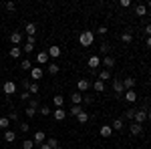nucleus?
<instances>
[{"label": "nucleus", "mask_w": 151, "mask_h": 149, "mask_svg": "<svg viewBox=\"0 0 151 149\" xmlns=\"http://www.w3.org/2000/svg\"><path fill=\"white\" fill-rule=\"evenodd\" d=\"M79 42H81V46H91L95 42V32H91V30H83L81 35H79Z\"/></svg>", "instance_id": "obj_1"}, {"label": "nucleus", "mask_w": 151, "mask_h": 149, "mask_svg": "<svg viewBox=\"0 0 151 149\" xmlns=\"http://www.w3.org/2000/svg\"><path fill=\"white\" fill-rule=\"evenodd\" d=\"M89 89H91V81H89V79H79V81H77V91H79V93L85 95Z\"/></svg>", "instance_id": "obj_2"}, {"label": "nucleus", "mask_w": 151, "mask_h": 149, "mask_svg": "<svg viewBox=\"0 0 151 149\" xmlns=\"http://www.w3.org/2000/svg\"><path fill=\"white\" fill-rule=\"evenodd\" d=\"M35 36H26V42H24V46H22V53H26V55H30L32 50H35Z\"/></svg>", "instance_id": "obj_3"}, {"label": "nucleus", "mask_w": 151, "mask_h": 149, "mask_svg": "<svg viewBox=\"0 0 151 149\" xmlns=\"http://www.w3.org/2000/svg\"><path fill=\"white\" fill-rule=\"evenodd\" d=\"M2 91H4V95H14L16 93V83L14 81H6L4 87H2Z\"/></svg>", "instance_id": "obj_4"}, {"label": "nucleus", "mask_w": 151, "mask_h": 149, "mask_svg": "<svg viewBox=\"0 0 151 149\" xmlns=\"http://www.w3.org/2000/svg\"><path fill=\"white\" fill-rule=\"evenodd\" d=\"M145 119H147V109L143 107V109H139V111L135 113V119H133V121H135V123H139V125H143V123H145Z\"/></svg>", "instance_id": "obj_5"}, {"label": "nucleus", "mask_w": 151, "mask_h": 149, "mask_svg": "<svg viewBox=\"0 0 151 149\" xmlns=\"http://www.w3.org/2000/svg\"><path fill=\"white\" fill-rule=\"evenodd\" d=\"M42 75H45V71L40 69V67H32V69H30V77H32V83L40 81V79H42Z\"/></svg>", "instance_id": "obj_6"}, {"label": "nucleus", "mask_w": 151, "mask_h": 149, "mask_svg": "<svg viewBox=\"0 0 151 149\" xmlns=\"http://www.w3.org/2000/svg\"><path fill=\"white\" fill-rule=\"evenodd\" d=\"M91 89H93L95 93H105V89H107V85H105L103 81H93V83H91Z\"/></svg>", "instance_id": "obj_7"}, {"label": "nucleus", "mask_w": 151, "mask_h": 149, "mask_svg": "<svg viewBox=\"0 0 151 149\" xmlns=\"http://www.w3.org/2000/svg\"><path fill=\"white\" fill-rule=\"evenodd\" d=\"M99 67H101V57L93 55V57L89 58V69H91V71H97Z\"/></svg>", "instance_id": "obj_8"}, {"label": "nucleus", "mask_w": 151, "mask_h": 149, "mask_svg": "<svg viewBox=\"0 0 151 149\" xmlns=\"http://www.w3.org/2000/svg\"><path fill=\"white\" fill-rule=\"evenodd\" d=\"M123 99H125L127 103H135V101H137V93H135V89L125 91V93H123Z\"/></svg>", "instance_id": "obj_9"}, {"label": "nucleus", "mask_w": 151, "mask_h": 149, "mask_svg": "<svg viewBox=\"0 0 151 149\" xmlns=\"http://www.w3.org/2000/svg\"><path fill=\"white\" fill-rule=\"evenodd\" d=\"M113 91H115L117 97H121L125 93V87H123V81H113Z\"/></svg>", "instance_id": "obj_10"}, {"label": "nucleus", "mask_w": 151, "mask_h": 149, "mask_svg": "<svg viewBox=\"0 0 151 149\" xmlns=\"http://www.w3.org/2000/svg\"><path fill=\"white\" fill-rule=\"evenodd\" d=\"M45 139H47L45 131H36L35 135H32V141H35V145H42V143H45Z\"/></svg>", "instance_id": "obj_11"}, {"label": "nucleus", "mask_w": 151, "mask_h": 149, "mask_svg": "<svg viewBox=\"0 0 151 149\" xmlns=\"http://www.w3.org/2000/svg\"><path fill=\"white\" fill-rule=\"evenodd\" d=\"M101 65H103L107 71H111L113 67H115V58L113 57H105V58H101Z\"/></svg>", "instance_id": "obj_12"}, {"label": "nucleus", "mask_w": 151, "mask_h": 149, "mask_svg": "<svg viewBox=\"0 0 151 149\" xmlns=\"http://www.w3.org/2000/svg\"><path fill=\"white\" fill-rule=\"evenodd\" d=\"M48 57L50 58H58L60 57V46H57V45H52V46H48Z\"/></svg>", "instance_id": "obj_13"}, {"label": "nucleus", "mask_w": 151, "mask_h": 149, "mask_svg": "<svg viewBox=\"0 0 151 149\" xmlns=\"http://www.w3.org/2000/svg\"><path fill=\"white\" fill-rule=\"evenodd\" d=\"M36 63H38V65H47L48 63V53L47 50H42V53L36 55Z\"/></svg>", "instance_id": "obj_14"}, {"label": "nucleus", "mask_w": 151, "mask_h": 149, "mask_svg": "<svg viewBox=\"0 0 151 149\" xmlns=\"http://www.w3.org/2000/svg\"><path fill=\"white\" fill-rule=\"evenodd\" d=\"M129 131H131V135H141L143 125H139V123H131V125H129Z\"/></svg>", "instance_id": "obj_15"}, {"label": "nucleus", "mask_w": 151, "mask_h": 149, "mask_svg": "<svg viewBox=\"0 0 151 149\" xmlns=\"http://www.w3.org/2000/svg\"><path fill=\"white\" fill-rule=\"evenodd\" d=\"M10 42L14 46H20V42H22V35H20V32H12L10 35Z\"/></svg>", "instance_id": "obj_16"}, {"label": "nucleus", "mask_w": 151, "mask_h": 149, "mask_svg": "<svg viewBox=\"0 0 151 149\" xmlns=\"http://www.w3.org/2000/svg\"><path fill=\"white\" fill-rule=\"evenodd\" d=\"M4 141H8V143L16 141V131H12V129H6V131H4Z\"/></svg>", "instance_id": "obj_17"}, {"label": "nucleus", "mask_w": 151, "mask_h": 149, "mask_svg": "<svg viewBox=\"0 0 151 149\" xmlns=\"http://www.w3.org/2000/svg\"><path fill=\"white\" fill-rule=\"evenodd\" d=\"M67 115H69V113H67V111H65L63 107H60V109H57V111H52V117H55L57 121H63V119H65Z\"/></svg>", "instance_id": "obj_18"}, {"label": "nucleus", "mask_w": 151, "mask_h": 149, "mask_svg": "<svg viewBox=\"0 0 151 149\" xmlns=\"http://www.w3.org/2000/svg\"><path fill=\"white\" fill-rule=\"evenodd\" d=\"M70 101H73V105H81L83 103V93L75 91L73 95H70Z\"/></svg>", "instance_id": "obj_19"}, {"label": "nucleus", "mask_w": 151, "mask_h": 149, "mask_svg": "<svg viewBox=\"0 0 151 149\" xmlns=\"http://www.w3.org/2000/svg\"><path fill=\"white\" fill-rule=\"evenodd\" d=\"M10 57L12 58H20L22 57V46H12L10 48Z\"/></svg>", "instance_id": "obj_20"}, {"label": "nucleus", "mask_w": 151, "mask_h": 149, "mask_svg": "<svg viewBox=\"0 0 151 149\" xmlns=\"http://www.w3.org/2000/svg\"><path fill=\"white\" fill-rule=\"evenodd\" d=\"M99 133H101L103 137H111V135H113V129H111V125H103L99 129Z\"/></svg>", "instance_id": "obj_21"}, {"label": "nucleus", "mask_w": 151, "mask_h": 149, "mask_svg": "<svg viewBox=\"0 0 151 149\" xmlns=\"http://www.w3.org/2000/svg\"><path fill=\"white\" fill-rule=\"evenodd\" d=\"M135 14L137 16H147V6L145 4H137L135 6Z\"/></svg>", "instance_id": "obj_22"}, {"label": "nucleus", "mask_w": 151, "mask_h": 149, "mask_svg": "<svg viewBox=\"0 0 151 149\" xmlns=\"http://www.w3.org/2000/svg\"><path fill=\"white\" fill-rule=\"evenodd\" d=\"M123 87H125V91H131V89L135 87V79H133V77H127V79L123 81Z\"/></svg>", "instance_id": "obj_23"}, {"label": "nucleus", "mask_w": 151, "mask_h": 149, "mask_svg": "<svg viewBox=\"0 0 151 149\" xmlns=\"http://www.w3.org/2000/svg\"><path fill=\"white\" fill-rule=\"evenodd\" d=\"M99 81H103V83H107V81H111V71L103 69L101 73H99Z\"/></svg>", "instance_id": "obj_24"}, {"label": "nucleus", "mask_w": 151, "mask_h": 149, "mask_svg": "<svg viewBox=\"0 0 151 149\" xmlns=\"http://www.w3.org/2000/svg\"><path fill=\"white\" fill-rule=\"evenodd\" d=\"M135 113H137V109H127V111L123 113V121H125V119L133 121V119H135Z\"/></svg>", "instance_id": "obj_25"}, {"label": "nucleus", "mask_w": 151, "mask_h": 149, "mask_svg": "<svg viewBox=\"0 0 151 149\" xmlns=\"http://www.w3.org/2000/svg\"><path fill=\"white\" fill-rule=\"evenodd\" d=\"M24 28H26V35L28 36H35V32H36V24L35 22H26Z\"/></svg>", "instance_id": "obj_26"}, {"label": "nucleus", "mask_w": 151, "mask_h": 149, "mask_svg": "<svg viewBox=\"0 0 151 149\" xmlns=\"http://www.w3.org/2000/svg\"><path fill=\"white\" fill-rule=\"evenodd\" d=\"M28 93H30V97H32V95H38V93H40L38 83H30V85H28Z\"/></svg>", "instance_id": "obj_27"}, {"label": "nucleus", "mask_w": 151, "mask_h": 149, "mask_svg": "<svg viewBox=\"0 0 151 149\" xmlns=\"http://www.w3.org/2000/svg\"><path fill=\"white\" fill-rule=\"evenodd\" d=\"M52 103L57 105V109H60V107L65 105V97H63V95H55V97H52Z\"/></svg>", "instance_id": "obj_28"}, {"label": "nucleus", "mask_w": 151, "mask_h": 149, "mask_svg": "<svg viewBox=\"0 0 151 149\" xmlns=\"http://www.w3.org/2000/svg\"><path fill=\"white\" fill-rule=\"evenodd\" d=\"M75 119H77V121H79V123H81V125H85V123H87V121H89V113H85V111H81V113L77 115V117H75Z\"/></svg>", "instance_id": "obj_29"}, {"label": "nucleus", "mask_w": 151, "mask_h": 149, "mask_svg": "<svg viewBox=\"0 0 151 149\" xmlns=\"http://www.w3.org/2000/svg\"><path fill=\"white\" fill-rule=\"evenodd\" d=\"M123 125H125V121H123V119H115V121H113V125H111V129H113V131H121Z\"/></svg>", "instance_id": "obj_30"}, {"label": "nucleus", "mask_w": 151, "mask_h": 149, "mask_svg": "<svg viewBox=\"0 0 151 149\" xmlns=\"http://www.w3.org/2000/svg\"><path fill=\"white\" fill-rule=\"evenodd\" d=\"M20 69H22V71H30V69H32V63H30V58H22V63H20Z\"/></svg>", "instance_id": "obj_31"}, {"label": "nucleus", "mask_w": 151, "mask_h": 149, "mask_svg": "<svg viewBox=\"0 0 151 149\" xmlns=\"http://www.w3.org/2000/svg\"><path fill=\"white\" fill-rule=\"evenodd\" d=\"M38 113L42 115V117H48V115L52 113V111H50V109H48L47 105H40V107H38Z\"/></svg>", "instance_id": "obj_32"}, {"label": "nucleus", "mask_w": 151, "mask_h": 149, "mask_svg": "<svg viewBox=\"0 0 151 149\" xmlns=\"http://www.w3.org/2000/svg\"><path fill=\"white\" fill-rule=\"evenodd\" d=\"M83 109H81V105H73V107H70V113L69 115H73V117H77V115L81 113Z\"/></svg>", "instance_id": "obj_33"}, {"label": "nucleus", "mask_w": 151, "mask_h": 149, "mask_svg": "<svg viewBox=\"0 0 151 149\" xmlns=\"http://www.w3.org/2000/svg\"><path fill=\"white\" fill-rule=\"evenodd\" d=\"M35 147V141L32 139H24L22 141V149H32Z\"/></svg>", "instance_id": "obj_34"}, {"label": "nucleus", "mask_w": 151, "mask_h": 149, "mask_svg": "<svg viewBox=\"0 0 151 149\" xmlns=\"http://www.w3.org/2000/svg\"><path fill=\"white\" fill-rule=\"evenodd\" d=\"M45 143H47V145H48V147H50V149L58 147V141H57V139H55V137H48V141H45Z\"/></svg>", "instance_id": "obj_35"}, {"label": "nucleus", "mask_w": 151, "mask_h": 149, "mask_svg": "<svg viewBox=\"0 0 151 149\" xmlns=\"http://www.w3.org/2000/svg\"><path fill=\"white\" fill-rule=\"evenodd\" d=\"M58 65H55V63H50V65H48V73H50V75H58Z\"/></svg>", "instance_id": "obj_36"}, {"label": "nucleus", "mask_w": 151, "mask_h": 149, "mask_svg": "<svg viewBox=\"0 0 151 149\" xmlns=\"http://www.w3.org/2000/svg\"><path fill=\"white\" fill-rule=\"evenodd\" d=\"M8 125H10V119L8 117H0V127L2 129H8Z\"/></svg>", "instance_id": "obj_37"}, {"label": "nucleus", "mask_w": 151, "mask_h": 149, "mask_svg": "<svg viewBox=\"0 0 151 149\" xmlns=\"http://www.w3.org/2000/svg\"><path fill=\"white\" fill-rule=\"evenodd\" d=\"M121 40H123V42H131V40H133V35H131V32H123V35H121Z\"/></svg>", "instance_id": "obj_38"}, {"label": "nucleus", "mask_w": 151, "mask_h": 149, "mask_svg": "<svg viewBox=\"0 0 151 149\" xmlns=\"http://www.w3.org/2000/svg\"><path fill=\"white\" fill-rule=\"evenodd\" d=\"M28 107H32V109H38V107H40V103H38V99H35V97H32V99L28 101Z\"/></svg>", "instance_id": "obj_39"}, {"label": "nucleus", "mask_w": 151, "mask_h": 149, "mask_svg": "<svg viewBox=\"0 0 151 149\" xmlns=\"http://www.w3.org/2000/svg\"><path fill=\"white\" fill-rule=\"evenodd\" d=\"M4 8H6L8 12H14V10H16V4H14V2H6V4H4Z\"/></svg>", "instance_id": "obj_40"}, {"label": "nucleus", "mask_w": 151, "mask_h": 149, "mask_svg": "<svg viewBox=\"0 0 151 149\" xmlns=\"http://www.w3.org/2000/svg\"><path fill=\"white\" fill-rule=\"evenodd\" d=\"M20 101H26V103H28V101H30V93L22 91V93H20Z\"/></svg>", "instance_id": "obj_41"}, {"label": "nucleus", "mask_w": 151, "mask_h": 149, "mask_svg": "<svg viewBox=\"0 0 151 149\" xmlns=\"http://www.w3.org/2000/svg\"><path fill=\"white\" fill-rule=\"evenodd\" d=\"M35 115H36V109H32V107H26V117H28V119H32Z\"/></svg>", "instance_id": "obj_42"}, {"label": "nucleus", "mask_w": 151, "mask_h": 149, "mask_svg": "<svg viewBox=\"0 0 151 149\" xmlns=\"http://www.w3.org/2000/svg\"><path fill=\"white\" fill-rule=\"evenodd\" d=\"M20 131H22V133H28V131H30V125H28V123H20Z\"/></svg>", "instance_id": "obj_43"}, {"label": "nucleus", "mask_w": 151, "mask_h": 149, "mask_svg": "<svg viewBox=\"0 0 151 149\" xmlns=\"http://www.w3.org/2000/svg\"><path fill=\"white\" fill-rule=\"evenodd\" d=\"M119 6H121V8H129V6H131V0H121Z\"/></svg>", "instance_id": "obj_44"}, {"label": "nucleus", "mask_w": 151, "mask_h": 149, "mask_svg": "<svg viewBox=\"0 0 151 149\" xmlns=\"http://www.w3.org/2000/svg\"><path fill=\"white\" fill-rule=\"evenodd\" d=\"M83 103L91 105V103H93V97H89V95H83Z\"/></svg>", "instance_id": "obj_45"}, {"label": "nucleus", "mask_w": 151, "mask_h": 149, "mask_svg": "<svg viewBox=\"0 0 151 149\" xmlns=\"http://www.w3.org/2000/svg\"><path fill=\"white\" fill-rule=\"evenodd\" d=\"M8 119H10V121H18V113H10V115H8Z\"/></svg>", "instance_id": "obj_46"}, {"label": "nucleus", "mask_w": 151, "mask_h": 149, "mask_svg": "<svg viewBox=\"0 0 151 149\" xmlns=\"http://www.w3.org/2000/svg\"><path fill=\"white\" fill-rule=\"evenodd\" d=\"M101 53H109V45H107V42L101 45Z\"/></svg>", "instance_id": "obj_47"}, {"label": "nucleus", "mask_w": 151, "mask_h": 149, "mask_svg": "<svg viewBox=\"0 0 151 149\" xmlns=\"http://www.w3.org/2000/svg\"><path fill=\"white\" fill-rule=\"evenodd\" d=\"M97 32H99V35H107V26H99Z\"/></svg>", "instance_id": "obj_48"}, {"label": "nucleus", "mask_w": 151, "mask_h": 149, "mask_svg": "<svg viewBox=\"0 0 151 149\" xmlns=\"http://www.w3.org/2000/svg\"><path fill=\"white\" fill-rule=\"evenodd\" d=\"M28 85H30V81H22V89L24 91H28Z\"/></svg>", "instance_id": "obj_49"}, {"label": "nucleus", "mask_w": 151, "mask_h": 149, "mask_svg": "<svg viewBox=\"0 0 151 149\" xmlns=\"http://www.w3.org/2000/svg\"><path fill=\"white\" fill-rule=\"evenodd\" d=\"M145 35L151 36V24H147V26H145Z\"/></svg>", "instance_id": "obj_50"}, {"label": "nucleus", "mask_w": 151, "mask_h": 149, "mask_svg": "<svg viewBox=\"0 0 151 149\" xmlns=\"http://www.w3.org/2000/svg\"><path fill=\"white\" fill-rule=\"evenodd\" d=\"M145 46H147V48H151V36L147 38V42H145Z\"/></svg>", "instance_id": "obj_51"}, {"label": "nucleus", "mask_w": 151, "mask_h": 149, "mask_svg": "<svg viewBox=\"0 0 151 149\" xmlns=\"http://www.w3.org/2000/svg\"><path fill=\"white\" fill-rule=\"evenodd\" d=\"M40 149H50V147H48L47 143H42V145H40Z\"/></svg>", "instance_id": "obj_52"}, {"label": "nucleus", "mask_w": 151, "mask_h": 149, "mask_svg": "<svg viewBox=\"0 0 151 149\" xmlns=\"http://www.w3.org/2000/svg\"><path fill=\"white\" fill-rule=\"evenodd\" d=\"M147 119H149V121H151V111H147Z\"/></svg>", "instance_id": "obj_53"}, {"label": "nucleus", "mask_w": 151, "mask_h": 149, "mask_svg": "<svg viewBox=\"0 0 151 149\" xmlns=\"http://www.w3.org/2000/svg\"><path fill=\"white\" fill-rule=\"evenodd\" d=\"M147 8H149V10H151V0H149V2H147Z\"/></svg>", "instance_id": "obj_54"}, {"label": "nucleus", "mask_w": 151, "mask_h": 149, "mask_svg": "<svg viewBox=\"0 0 151 149\" xmlns=\"http://www.w3.org/2000/svg\"><path fill=\"white\" fill-rule=\"evenodd\" d=\"M55 149H63V147H60V145H58V147H55Z\"/></svg>", "instance_id": "obj_55"}, {"label": "nucleus", "mask_w": 151, "mask_h": 149, "mask_svg": "<svg viewBox=\"0 0 151 149\" xmlns=\"http://www.w3.org/2000/svg\"><path fill=\"white\" fill-rule=\"evenodd\" d=\"M85 149H93V147H85Z\"/></svg>", "instance_id": "obj_56"}]
</instances>
